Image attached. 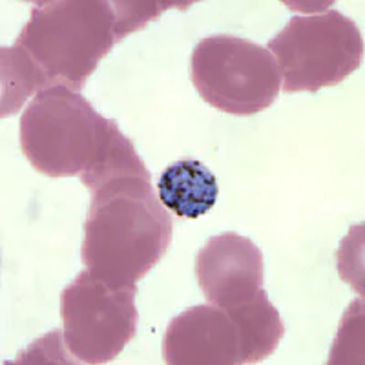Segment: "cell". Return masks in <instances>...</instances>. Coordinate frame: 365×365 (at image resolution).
Returning a JSON list of instances; mask_svg holds the SVG:
<instances>
[{
	"label": "cell",
	"mask_w": 365,
	"mask_h": 365,
	"mask_svg": "<svg viewBox=\"0 0 365 365\" xmlns=\"http://www.w3.org/2000/svg\"><path fill=\"white\" fill-rule=\"evenodd\" d=\"M287 93L336 86L361 66L364 37L353 19L336 9L294 17L269 42Z\"/></svg>",
	"instance_id": "4"
},
{
	"label": "cell",
	"mask_w": 365,
	"mask_h": 365,
	"mask_svg": "<svg viewBox=\"0 0 365 365\" xmlns=\"http://www.w3.org/2000/svg\"><path fill=\"white\" fill-rule=\"evenodd\" d=\"M46 90L38 68L21 46L2 48V117L17 113L31 96Z\"/></svg>",
	"instance_id": "11"
},
{
	"label": "cell",
	"mask_w": 365,
	"mask_h": 365,
	"mask_svg": "<svg viewBox=\"0 0 365 365\" xmlns=\"http://www.w3.org/2000/svg\"><path fill=\"white\" fill-rule=\"evenodd\" d=\"M117 132L115 120L101 115L77 91L51 86L22 113L21 146L41 174L83 179L99 168Z\"/></svg>",
	"instance_id": "3"
},
{
	"label": "cell",
	"mask_w": 365,
	"mask_h": 365,
	"mask_svg": "<svg viewBox=\"0 0 365 365\" xmlns=\"http://www.w3.org/2000/svg\"><path fill=\"white\" fill-rule=\"evenodd\" d=\"M115 11V38L120 41L132 31L145 28L170 6H190L181 2H112Z\"/></svg>",
	"instance_id": "12"
},
{
	"label": "cell",
	"mask_w": 365,
	"mask_h": 365,
	"mask_svg": "<svg viewBox=\"0 0 365 365\" xmlns=\"http://www.w3.org/2000/svg\"><path fill=\"white\" fill-rule=\"evenodd\" d=\"M263 254L236 232L214 236L195 257V276L205 298L223 309L252 299L263 289Z\"/></svg>",
	"instance_id": "7"
},
{
	"label": "cell",
	"mask_w": 365,
	"mask_h": 365,
	"mask_svg": "<svg viewBox=\"0 0 365 365\" xmlns=\"http://www.w3.org/2000/svg\"><path fill=\"white\" fill-rule=\"evenodd\" d=\"M115 11L101 0L37 2L15 44L38 68L46 90H81L115 46Z\"/></svg>",
	"instance_id": "2"
},
{
	"label": "cell",
	"mask_w": 365,
	"mask_h": 365,
	"mask_svg": "<svg viewBox=\"0 0 365 365\" xmlns=\"http://www.w3.org/2000/svg\"><path fill=\"white\" fill-rule=\"evenodd\" d=\"M158 200L178 217L197 220L216 205V175L197 159H179L159 175Z\"/></svg>",
	"instance_id": "9"
},
{
	"label": "cell",
	"mask_w": 365,
	"mask_h": 365,
	"mask_svg": "<svg viewBox=\"0 0 365 365\" xmlns=\"http://www.w3.org/2000/svg\"><path fill=\"white\" fill-rule=\"evenodd\" d=\"M240 332L241 364H256L278 349L285 325L278 309L270 303L265 289L257 292L252 299L227 309Z\"/></svg>",
	"instance_id": "10"
},
{
	"label": "cell",
	"mask_w": 365,
	"mask_h": 365,
	"mask_svg": "<svg viewBox=\"0 0 365 365\" xmlns=\"http://www.w3.org/2000/svg\"><path fill=\"white\" fill-rule=\"evenodd\" d=\"M163 354L172 365L241 364V344L227 309L214 303L187 309L170 322Z\"/></svg>",
	"instance_id": "8"
},
{
	"label": "cell",
	"mask_w": 365,
	"mask_h": 365,
	"mask_svg": "<svg viewBox=\"0 0 365 365\" xmlns=\"http://www.w3.org/2000/svg\"><path fill=\"white\" fill-rule=\"evenodd\" d=\"M152 178L126 175L91 192L81 256L86 270L115 289H137L172 241V220Z\"/></svg>",
	"instance_id": "1"
},
{
	"label": "cell",
	"mask_w": 365,
	"mask_h": 365,
	"mask_svg": "<svg viewBox=\"0 0 365 365\" xmlns=\"http://www.w3.org/2000/svg\"><path fill=\"white\" fill-rule=\"evenodd\" d=\"M190 77L205 103L232 115H254L270 108L282 90L278 61L269 48L230 35L197 42Z\"/></svg>",
	"instance_id": "5"
},
{
	"label": "cell",
	"mask_w": 365,
	"mask_h": 365,
	"mask_svg": "<svg viewBox=\"0 0 365 365\" xmlns=\"http://www.w3.org/2000/svg\"><path fill=\"white\" fill-rule=\"evenodd\" d=\"M137 289H115L90 270L61 294L68 353L83 364H106L120 354L137 331Z\"/></svg>",
	"instance_id": "6"
}]
</instances>
